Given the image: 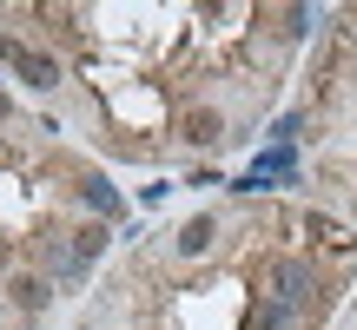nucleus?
I'll return each mask as SVG.
<instances>
[{
	"mask_svg": "<svg viewBox=\"0 0 357 330\" xmlns=\"http://www.w3.org/2000/svg\"><path fill=\"white\" fill-rule=\"evenodd\" d=\"M271 297H278V304H305L311 297V271L305 265H271Z\"/></svg>",
	"mask_w": 357,
	"mask_h": 330,
	"instance_id": "1",
	"label": "nucleus"
},
{
	"mask_svg": "<svg viewBox=\"0 0 357 330\" xmlns=\"http://www.w3.org/2000/svg\"><path fill=\"white\" fill-rule=\"evenodd\" d=\"M13 73H20L33 93H53V86H60V60H47V53H20V60H13Z\"/></svg>",
	"mask_w": 357,
	"mask_h": 330,
	"instance_id": "2",
	"label": "nucleus"
},
{
	"mask_svg": "<svg viewBox=\"0 0 357 330\" xmlns=\"http://www.w3.org/2000/svg\"><path fill=\"white\" fill-rule=\"evenodd\" d=\"M178 251H185V258H205V251H212V218H192V225L178 231Z\"/></svg>",
	"mask_w": 357,
	"mask_h": 330,
	"instance_id": "3",
	"label": "nucleus"
},
{
	"mask_svg": "<svg viewBox=\"0 0 357 330\" xmlns=\"http://www.w3.org/2000/svg\"><path fill=\"white\" fill-rule=\"evenodd\" d=\"M218 132H225V126H218V113H192L185 119V139L192 146H218Z\"/></svg>",
	"mask_w": 357,
	"mask_h": 330,
	"instance_id": "4",
	"label": "nucleus"
},
{
	"mask_svg": "<svg viewBox=\"0 0 357 330\" xmlns=\"http://www.w3.org/2000/svg\"><path fill=\"white\" fill-rule=\"evenodd\" d=\"M79 198H86L93 212H119V191L106 185V178H86V185H79Z\"/></svg>",
	"mask_w": 357,
	"mask_h": 330,
	"instance_id": "5",
	"label": "nucleus"
},
{
	"mask_svg": "<svg viewBox=\"0 0 357 330\" xmlns=\"http://www.w3.org/2000/svg\"><path fill=\"white\" fill-rule=\"evenodd\" d=\"M298 324V304H278V297H271L265 311H258V330H291Z\"/></svg>",
	"mask_w": 357,
	"mask_h": 330,
	"instance_id": "6",
	"label": "nucleus"
},
{
	"mask_svg": "<svg viewBox=\"0 0 357 330\" xmlns=\"http://www.w3.org/2000/svg\"><path fill=\"white\" fill-rule=\"evenodd\" d=\"M13 297H20V311H40V304H47V278H20Z\"/></svg>",
	"mask_w": 357,
	"mask_h": 330,
	"instance_id": "7",
	"label": "nucleus"
},
{
	"mask_svg": "<svg viewBox=\"0 0 357 330\" xmlns=\"http://www.w3.org/2000/svg\"><path fill=\"white\" fill-rule=\"evenodd\" d=\"M7 113H13V106H7V93H0V119H7Z\"/></svg>",
	"mask_w": 357,
	"mask_h": 330,
	"instance_id": "8",
	"label": "nucleus"
}]
</instances>
